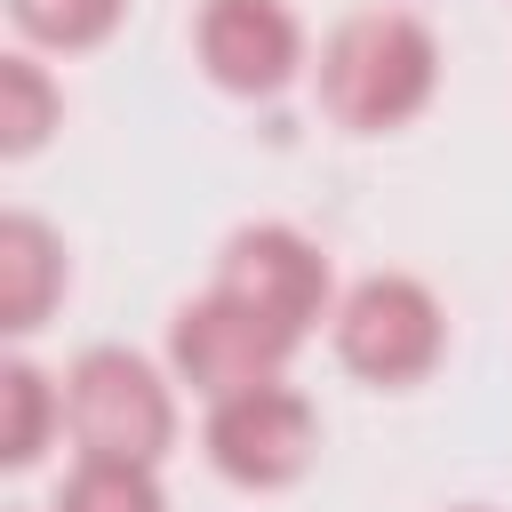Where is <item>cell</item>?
Instances as JSON below:
<instances>
[{
    "label": "cell",
    "instance_id": "cell-8",
    "mask_svg": "<svg viewBox=\"0 0 512 512\" xmlns=\"http://www.w3.org/2000/svg\"><path fill=\"white\" fill-rule=\"evenodd\" d=\"M64 288V248L48 240L40 216H8L0 224V328H40V312Z\"/></svg>",
    "mask_w": 512,
    "mask_h": 512
},
{
    "label": "cell",
    "instance_id": "cell-3",
    "mask_svg": "<svg viewBox=\"0 0 512 512\" xmlns=\"http://www.w3.org/2000/svg\"><path fill=\"white\" fill-rule=\"evenodd\" d=\"M336 352L344 368H360L368 384H408L440 360V304L432 288H416L408 272H376L344 296L336 312Z\"/></svg>",
    "mask_w": 512,
    "mask_h": 512
},
{
    "label": "cell",
    "instance_id": "cell-1",
    "mask_svg": "<svg viewBox=\"0 0 512 512\" xmlns=\"http://www.w3.org/2000/svg\"><path fill=\"white\" fill-rule=\"evenodd\" d=\"M432 80H440V48L400 8H368V16L336 24V40L320 56V96L344 128H400L408 112H424Z\"/></svg>",
    "mask_w": 512,
    "mask_h": 512
},
{
    "label": "cell",
    "instance_id": "cell-4",
    "mask_svg": "<svg viewBox=\"0 0 512 512\" xmlns=\"http://www.w3.org/2000/svg\"><path fill=\"white\" fill-rule=\"evenodd\" d=\"M320 448V424L312 408L272 376V384H248V392H224L216 416H208V456L216 472H232L240 488H280L312 464Z\"/></svg>",
    "mask_w": 512,
    "mask_h": 512
},
{
    "label": "cell",
    "instance_id": "cell-10",
    "mask_svg": "<svg viewBox=\"0 0 512 512\" xmlns=\"http://www.w3.org/2000/svg\"><path fill=\"white\" fill-rule=\"evenodd\" d=\"M56 128V88L32 56H0V144L8 152H32L40 136Z\"/></svg>",
    "mask_w": 512,
    "mask_h": 512
},
{
    "label": "cell",
    "instance_id": "cell-2",
    "mask_svg": "<svg viewBox=\"0 0 512 512\" xmlns=\"http://www.w3.org/2000/svg\"><path fill=\"white\" fill-rule=\"evenodd\" d=\"M64 408H72L80 456H136V464H152L168 448V432H176L168 384L152 376V360L120 352V344H96V352L72 360Z\"/></svg>",
    "mask_w": 512,
    "mask_h": 512
},
{
    "label": "cell",
    "instance_id": "cell-7",
    "mask_svg": "<svg viewBox=\"0 0 512 512\" xmlns=\"http://www.w3.org/2000/svg\"><path fill=\"white\" fill-rule=\"evenodd\" d=\"M200 64L224 88L264 96L296 72V16L280 0H208L200 8Z\"/></svg>",
    "mask_w": 512,
    "mask_h": 512
},
{
    "label": "cell",
    "instance_id": "cell-12",
    "mask_svg": "<svg viewBox=\"0 0 512 512\" xmlns=\"http://www.w3.org/2000/svg\"><path fill=\"white\" fill-rule=\"evenodd\" d=\"M0 400H8V440H0V456L8 464H32L40 456V424H48V384H40V368H8L0 376Z\"/></svg>",
    "mask_w": 512,
    "mask_h": 512
},
{
    "label": "cell",
    "instance_id": "cell-5",
    "mask_svg": "<svg viewBox=\"0 0 512 512\" xmlns=\"http://www.w3.org/2000/svg\"><path fill=\"white\" fill-rule=\"evenodd\" d=\"M288 328H272L256 304H240L232 288H208L200 304L176 312V368L184 384H200L208 400L224 392H248V384H272L280 360H288Z\"/></svg>",
    "mask_w": 512,
    "mask_h": 512
},
{
    "label": "cell",
    "instance_id": "cell-9",
    "mask_svg": "<svg viewBox=\"0 0 512 512\" xmlns=\"http://www.w3.org/2000/svg\"><path fill=\"white\" fill-rule=\"evenodd\" d=\"M56 512H160V480L136 456H80Z\"/></svg>",
    "mask_w": 512,
    "mask_h": 512
},
{
    "label": "cell",
    "instance_id": "cell-11",
    "mask_svg": "<svg viewBox=\"0 0 512 512\" xmlns=\"http://www.w3.org/2000/svg\"><path fill=\"white\" fill-rule=\"evenodd\" d=\"M8 8H16V24H24L32 40H48V48H88V40H104L112 16H120V0H8Z\"/></svg>",
    "mask_w": 512,
    "mask_h": 512
},
{
    "label": "cell",
    "instance_id": "cell-6",
    "mask_svg": "<svg viewBox=\"0 0 512 512\" xmlns=\"http://www.w3.org/2000/svg\"><path fill=\"white\" fill-rule=\"evenodd\" d=\"M216 288H232L240 304H256L272 328L304 336V328L320 320V304H328V264H320V248H312L304 232H288V224H256V232H240V240L224 248Z\"/></svg>",
    "mask_w": 512,
    "mask_h": 512
}]
</instances>
